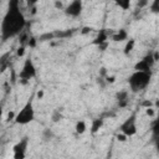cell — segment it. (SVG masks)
Returning <instances> with one entry per match:
<instances>
[{
  "instance_id": "cell-1",
  "label": "cell",
  "mask_w": 159,
  "mask_h": 159,
  "mask_svg": "<svg viewBox=\"0 0 159 159\" xmlns=\"http://www.w3.org/2000/svg\"><path fill=\"white\" fill-rule=\"evenodd\" d=\"M26 19L20 7V0H9L6 12L1 20V40L5 42L22 32Z\"/></svg>"
},
{
  "instance_id": "cell-2",
  "label": "cell",
  "mask_w": 159,
  "mask_h": 159,
  "mask_svg": "<svg viewBox=\"0 0 159 159\" xmlns=\"http://www.w3.org/2000/svg\"><path fill=\"white\" fill-rule=\"evenodd\" d=\"M152 80V71H134L127 80L129 88L133 93H138L145 89Z\"/></svg>"
},
{
  "instance_id": "cell-3",
  "label": "cell",
  "mask_w": 159,
  "mask_h": 159,
  "mask_svg": "<svg viewBox=\"0 0 159 159\" xmlns=\"http://www.w3.org/2000/svg\"><path fill=\"white\" fill-rule=\"evenodd\" d=\"M32 98H34V96H31L26 101V103L22 106V108L15 114L14 122L16 124L25 125V124L31 123L35 119V108H34V101H32Z\"/></svg>"
},
{
  "instance_id": "cell-4",
  "label": "cell",
  "mask_w": 159,
  "mask_h": 159,
  "mask_svg": "<svg viewBox=\"0 0 159 159\" xmlns=\"http://www.w3.org/2000/svg\"><path fill=\"white\" fill-rule=\"evenodd\" d=\"M37 75V70H36V66L32 61L31 57H26L24 63H22V67H21V71L19 73V77H20V82L22 84H26L30 82V80L35 78Z\"/></svg>"
},
{
  "instance_id": "cell-5",
  "label": "cell",
  "mask_w": 159,
  "mask_h": 159,
  "mask_svg": "<svg viewBox=\"0 0 159 159\" xmlns=\"http://www.w3.org/2000/svg\"><path fill=\"white\" fill-rule=\"evenodd\" d=\"M118 130L122 132V133H124L128 138L135 135L137 132H138V128H137V114L133 113V114H130L129 117H127V118L119 124Z\"/></svg>"
},
{
  "instance_id": "cell-6",
  "label": "cell",
  "mask_w": 159,
  "mask_h": 159,
  "mask_svg": "<svg viewBox=\"0 0 159 159\" xmlns=\"http://www.w3.org/2000/svg\"><path fill=\"white\" fill-rule=\"evenodd\" d=\"M82 11H83V1L82 0H72L63 9L65 15L68 17H72V19L80 17L82 15Z\"/></svg>"
},
{
  "instance_id": "cell-7",
  "label": "cell",
  "mask_w": 159,
  "mask_h": 159,
  "mask_svg": "<svg viewBox=\"0 0 159 159\" xmlns=\"http://www.w3.org/2000/svg\"><path fill=\"white\" fill-rule=\"evenodd\" d=\"M155 62L157 61L154 58V52H148L142 60H139L134 63L133 68H134V71H148L149 72Z\"/></svg>"
},
{
  "instance_id": "cell-8",
  "label": "cell",
  "mask_w": 159,
  "mask_h": 159,
  "mask_svg": "<svg viewBox=\"0 0 159 159\" xmlns=\"http://www.w3.org/2000/svg\"><path fill=\"white\" fill-rule=\"evenodd\" d=\"M27 147H29V137H22L14 147H12V158L14 159H24L26 157V152H27Z\"/></svg>"
},
{
  "instance_id": "cell-9",
  "label": "cell",
  "mask_w": 159,
  "mask_h": 159,
  "mask_svg": "<svg viewBox=\"0 0 159 159\" xmlns=\"http://www.w3.org/2000/svg\"><path fill=\"white\" fill-rule=\"evenodd\" d=\"M116 98V102L118 104L119 108H124L128 106V102H129V97H128V91L125 89H122V91H118L114 96Z\"/></svg>"
},
{
  "instance_id": "cell-10",
  "label": "cell",
  "mask_w": 159,
  "mask_h": 159,
  "mask_svg": "<svg viewBox=\"0 0 159 159\" xmlns=\"http://www.w3.org/2000/svg\"><path fill=\"white\" fill-rule=\"evenodd\" d=\"M150 133H152V142L154 144L158 143L159 142V112L155 114V119L152 122Z\"/></svg>"
},
{
  "instance_id": "cell-11",
  "label": "cell",
  "mask_w": 159,
  "mask_h": 159,
  "mask_svg": "<svg viewBox=\"0 0 159 159\" xmlns=\"http://www.w3.org/2000/svg\"><path fill=\"white\" fill-rule=\"evenodd\" d=\"M111 39L113 42H124L128 40V31L125 29H119L111 35Z\"/></svg>"
},
{
  "instance_id": "cell-12",
  "label": "cell",
  "mask_w": 159,
  "mask_h": 159,
  "mask_svg": "<svg viewBox=\"0 0 159 159\" xmlns=\"http://www.w3.org/2000/svg\"><path fill=\"white\" fill-rule=\"evenodd\" d=\"M108 36H109V35H108V30H106V29L99 30L98 34H97V36H96L94 40L92 41V45L99 46V45H102V43L108 42Z\"/></svg>"
},
{
  "instance_id": "cell-13",
  "label": "cell",
  "mask_w": 159,
  "mask_h": 159,
  "mask_svg": "<svg viewBox=\"0 0 159 159\" xmlns=\"http://www.w3.org/2000/svg\"><path fill=\"white\" fill-rule=\"evenodd\" d=\"M104 124V119L103 118H94L92 119V123H91V127H89V130L92 134H96L99 132V129L103 127Z\"/></svg>"
},
{
  "instance_id": "cell-14",
  "label": "cell",
  "mask_w": 159,
  "mask_h": 159,
  "mask_svg": "<svg viewBox=\"0 0 159 159\" xmlns=\"http://www.w3.org/2000/svg\"><path fill=\"white\" fill-rule=\"evenodd\" d=\"M134 47H135V40H134V39H128V40L125 41L124 47H123V53H124L125 56H128V55L134 50Z\"/></svg>"
},
{
  "instance_id": "cell-15",
  "label": "cell",
  "mask_w": 159,
  "mask_h": 159,
  "mask_svg": "<svg viewBox=\"0 0 159 159\" xmlns=\"http://www.w3.org/2000/svg\"><path fill=\"white\" fill-rule=\"evenodd\" d=\"M86 130H87V123H86L83 119L77 120L76 124H75V132H76L77 134H83Z\"/></svg>"
},
{
  "instance_id": "cell-16",
  "label": "cell",
  "mask_w": 159,
  "mask_h": 159,
  "mask_svg": "<svg viewBox=\"0 0 159 159\" xmlns=\"http://www.w3.org/2000/svg\"><path fill=\"white\" fill-rule=\"evenodd\" d=\"M62 119H63V113H62V111H61L60 108L53 109L52 113H51V120H52L53 123H58V122H61Z\"/></svg>"
},
{
  "instance_id": "cell-17",
  "label": "cell",
  "mask_w": 159,
  "mask_h": 159,
  "mask_svg": "<svg viewBox=\"0 0 159 159\" xmlns=\"http://www.w3.org/2000/svg\"><path fill=\"white\" fill-rule=\"evenodd\" d=\"M113 1H114V4L119 9L124 10V11L129 10L130 9V5H132V0H113Z\"/></svg>"
},
{
  "instance_id": "cell-18",
  "label": "cell",
  "mask_w": 159,
  "mask_h": 159,
  "mask_svg": "<svg viewBox=\"0 0 159 159\" xmlns=\"http://www.w3.org/2000/svg\"><path fill=\"white\" fill-rule=\"evenodd\" d=\"M53 137H55V134H53L52 129H50V128H45L41 133V138H42L43 142H50Z\"/></svg>"
},
{
  "instance_id": "cell-19",
  "label": "cell",
  "mask_w": 159,
  "mask_h": 159,
  "mask_svg": "<svg viewBox=\"0 0 159 159\" xmlns=\"http://www.w3.org/2000/svg\"><path fill=\"white\" fill-rule=\"evenodd\" d=\"M149 11L152 14H159V0H152L149 5Z\"/></svg>"
},
{
  "instance_id": "cell-20",
  "label": "cell",
  "mask_w": 159,
  "mask_h": 159,
  "mask_svg": "<svg viewBox=\"0 0 159 159\" xmlns=\"http://www.w3.org/2000/svg\"><path fill=\"white\" fill-rule=\"evenodd\" d=\"M145 114L148 117L153 118V117H155V109L153 107H148V108H145Z\"/></svg>"
},
{
  "instance_id": "cell-21",
  "label": "cell",
  "mask_w": 159,
  "mask_h": 159,
  "mask_svg": "<svg viewBox=\"0 0 159 159\" xmlns=\"http://www.w3.org/2000/svg\"><path fill=\"white\" fill-rule=\"evenodd\" d=\"M116 139H117L118 142H122V143H123V142H125V140L128 139V137H127V135H125L124 133H122V132H119V133H118V134L116 135Z\"/></svg>"
},
{
  "instance_id": "cell-22",
  "label": "cell",
  "mask_w": 159,
  "mask_h": 159,
  "mask_svg": "<svg viewBox=\"0 0 159 159\" xmlns=\"http://www.w3.org/2000/svg\"><path fill=\"white\" fill-rule=\"evenodd\" d=\"M148 4H149V0H138V1H137V6H138L139 9L145 7Z\"/></svg>"
},
{
  "instance_id": "cell-23",
  "label": "cell",
  "mask_w": 159,
  "mask_h": 159,
  "mask_svg": "<svg viewBox=\"0 0 159 159\" xmlns=\"http://www.w3.org/2000/svg\"><path fill=\"white\" fill-rule=\"evenodd\" d=\"M92 30H93V29H92L91 26H84V27H82L81 34H82V35H87V34H89Z\"/></svg>"
},
{
  "instance_id": "cell-24",
  "label": "cell",
  "mask_w": 159,
  "mask_h": 159,
  "mask_svg": "<svg viewBox=\"0 0 159 159\" xmlns=\"http://www.w3.org/2000/svg\"><path fill=\"white\" fill-rule=\"evenodd\" d=\"M16 53H17V56H20V57H22L24 55H25V46L22 45V46H20L19 48H17V51H16Z\"/></svg>"
},
{
  "instance_id": "cell-25",
  "label": "cell",
  "mask_w": 159,
  "mask_h": 159,
  "mask_svg": "<svg viewBox=\"0 0 159 159\" xmlns=\"http://www.w3.org/2000/svg\"><path fill=\"white\" fill-rule=\"evenodd\" d=\"M142 107H144V108H148V107H153V102L152 101H144L143 103H142Z\"/></svg>"
},
{
  "instance_id": "cell-26",
  "label": "cell",
  "mask_w": 159,
  "mask_h": 159,
  "mask_svg": "<svg viewBox=\"0 0 159 159\" xmlns=\"http://www.w3.org/2000/svg\"><path fill=\"white\" fill-rule=\"evenodd\" d=\"M26 1V4L29 5V6H31V7H35V5L37 4V1L39 0H25Z\"/></svg>"
},
{
  "instance_id": "cell-27",
  "label": "cell",
  "mask_w": 159,
  "mask_h": 159,
  "mask_svg": "<svg viewBox=\"0 0 159 159\" xmlns=\"http://www.w3.org/2000/svg\"><path fill=\"white\" fill-rule=\"evenodd\" d=\"M55 7L56 9H65L62 2H61V0H55Z\"/></svg>"
},
{
  "instance_id": "cell-28",
  "label": "cell",
  "mask_w": 159,
  "mask_h": 159,
  "mask_svg": "<svg viewBox=\"0 0 159 159\" xmlns=\"http://www.w3.org/2000/svg\"><path fill=\"white\" fill-rule=\"evenodd\" d=\"M114 81H116V77H114V76H111V77L107 76V77H106V82H107V83H113Z\"/></svg>"
},
{
  "instance_id": "cell-29",
  "label": "cell",
  "mask_w": 159,
  "mask_h": 159,
  "mask_svg": "<svg viewBox=\"0 0 159 159\" xmlns=\"http://www.w3.org/2000/svg\"><path fill=\"white\" fill-rule=\"evenodd\" d=\"M35 45H36V39H35V37H31V39H29V46L34 47Z\"/></svg>"
},
{
  "instance_id": "cell-30",
  "label": "cell",
  "mask_w": 159,
  "mask_h": 159,
  "mask_svg": "<svg viewBox=\"0 0 159 159\" xmlns=\"http://www.w3.org/2000/svg\"><path fill=\"white\" fill-rule=\"evenodd\" d=\"M36 97H37L39 99H42V98H43V89H40V91H37V93H36Z\"/></svg>"
},
{
  "instance_id": "cell-31",
  "label": "cell",
  "mask_w": 159,
  "mask_h": 159,
  "mask_svg": "<svg viewBox=\"0 0 159 159\" xmlns=\"http://www.w3.org/2000/svg\"><path fill=\"white\" fill-rule=\"evenodd\" d=\"M154 58H155V61H158V60H159V52H158V51H155V52H154Z\"/></svg>"
},
{
  "instance_id": "cell-32",
  "label": "cell",
  "mask_w": 159,
  "mask_h": 159,
  "mask_svg": "<svg viewBox=\"0 0 159 159\" xmlns=\"http://www.w3.org/2000/svg\"><path fill=\"white\" fill-rule=\"evenodd\" d=\"M154 145H155V149H157V152L159 153V142H158V143H155Z\"/></svg>"
}]
</instances>
